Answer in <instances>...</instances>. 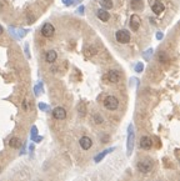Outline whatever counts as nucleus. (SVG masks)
Here are the masks:
<instances>
[{
  "mask_svg": "<svg viewBox=\"0 0 180 181\" xmlns=\"http://www.w3.org/2000/svg\"><path fill=\"white\" fill-rule=\"evenodd\" d=\"M115 38H116V41L120 43V44H128L130 41V33L125 29H121V30H118L116 34H115Z\"/></svg>",
  "mask_w": 180,
  "mask_h": 181,
  "instance_id": "obj_1",
  "label": "nucleus"
},
{
  "mask_svg": "<svg viewBox=\"0 0 180 181\" xmlns=\"http://www.w3.org/2000/svg\"><path fill=\"white\" fill-rule=\"evenodd\" d=\"M104 106L108 109V110H116L118 106H119V101L115 96L113 95H109L104 99Z\"/></svg>",
  "mask_w": 180,
  "mask_h": 181,
  "instance_id": "obj_2",
  "label": "nucleus"
},
{
  "mask_svg": "<svg viewBox=\"0 0 180 181\" xmlns=\"http://www.w3.org/2000/svg\"><path fill=\"white\" fill-rule=\"evenodd\" d=\"M54 33H55V29H54V26H53L50 23H46V24L43 25V28H41V34H43L45 38H51V36L54 35Z\"/></svg>",
  "mask_w": 180,
  "mask_h": 181,
  "instance_id": "obj_3",
  "label": "nucleus"
},
{
  "mask_svg": "<svg viewBox=\"0 0 180 181\" xmlns=\"http://www.w3.org/2000/svg\"><path fill=\"white\" fill-rule=\"evenodd\" d=\"M53 116H54V119H56V120H64V119L66 117V111H65L64 107L58 106V107H55V109L53 110Z\"/></svg>",
  "mask_w": 180,
  "mask_h": 181,
  "instance_id": "obj_4",
  "label": "nucleus"
},
{
  "mask_svg": "<svg viewBox=\"0 0 180 181\" xmlns=\"http://www.w3.org/2000/svg\"><path fill=\"white\" fill-rule=\"evenodd\" d=\"M153 166H154L153 161H150V160H144V161H141V163L138 164V169L141 173H149L153 169Z\"/></svg>",
  "mask_w": 180,
  "mask_h": 181,
  "instance_id": "obj_5",
  "label": "nucleus"
},
{
  "mask_svg": "<svg viewBox=\"0 0 180 181\" xmlns=\"http://www.w3.org/2000/svg\"><path fill=\"white\" fill-rule=\"evenodd\" d=\"M140 147L144 150H150L153 147V140L149 136H143L140 139Z\"/></svg>",
  "mask_w": 180,
  "mask_h": 181,
  "instance_id": "obj_6",
  "label": "nucleus"
},
{
  "mask_svg": "<svg viewBox=\"0 0 180 181\" xmlns=\"http://www.w3.org/2000/svg\"><path fill=\"white\" fill-rule=\"evenodd\" d=\"M129 25H130V28H131L133 30H138L139 26H140V18H139L138 15H135V14L131 15V16H130Z\"/></svg>",
  "mask_w": 180,
  "mask_h": 181,
  "instance_id": "obj_7",
  "label": "nucleus"
},
{
  "mask_svg": "<svg viewBox=\"0 0 180 181\" xmlns=\"http://www.w3.org/2000/svg\"><path fill=\"white\" fill-rule=\"evenodd\" d=\"M164 9H165V6H164V4L160 3V1H155V3L153 4V6H151L153 13L156 14V15H160V14L164 11Z\"/></svg>",
  "mask_w": 180,
  "mask_h": 181,
  "instance_id": "obj_8",
  "label": "nucleus"
},
{
  "mask_svg": "<svg viewBox=\"0 0 180 181\" xmlns=\"http://www.w3.org/2000/svg\"><path fill=\"white\" fill-rule=\"evenodd\" d=\"M80 146H82L83 150H89L90 147L93 146V141H91V139L88 137V136H83V137L80 139Z\"/></svg>",
  "mask_w": 180,
  "mask_h": 181,
  "instance_id": "obj_9",
  "label": "nucleus"
},
{
  "mask_svg": "<svg viewBox=\"0 0 180 181\" xmlns=\"http://www.w3.org/2000/svg\"><path fill=\"white\" fill-rule=\"evenodd\" d=\"M106 79H108L110 83H118L119 79H120V75H119V73H118L116 70H110V71L108 73V75H106Z\"/></svg>",
  "mask_w": 180,
  "mask_h": 181,
  "instance_id": "obj_10",
  "label": "nucleus"
},
{
  "mask_svg": "<svg viewBox=\"0 0 180 181\" xmlns=\"http://www.w3.org/2000/svg\"><path fill=\"white\" fill-rule=\"evenodd\" d=\"M56 58H58V54L54 51V50H49L48 53H46V55H45V60L48 61V63H54L55 60H56Z\"/></svg>",
  "mask_w": 180,
  "mask_h": 181,
  "instance_id": "obj_11",
  "label": "nucleus"
},
{
  "mask_svg": "<svg viewBox=\"0 0 180 181\" xmlns=\"http://www.w3.org/2000/svg\"><path fill=\"white\" fill-rule=\"evenodd\" d=\"M96 16H98L101 21H108L109 18H110V16H109V13H108L106 10H103V9L96 11Z\"/></svg>",
  "mask_w": 180,
  "mask_h": 181,
  "instance_id": "obj_12",
  "label": "nucleus"
},
{
  "mask_svg": "<svg viewBox=\"0 0 180 181\" xmlns=\"http://www.w3.org/2000/svg\"><path fill=\"white\" fill-rule=\"evenodd\" d=\"M130 5H131V9H134V10H141L144 6V3H143V0H131Z\"/></svg>",
  "mask_w": 180,
  "mask_h": 181,
  "instance_id": "obj_13",
  "label": "nucleus"
},
{
  "mask_svg": "<svg viewBox=\"0 0 180 181\" xmlns=\"http://www.w3.org/2000/svg\"><path fill=\"white\" fill-rule=\"evenodd\" d=\"M9 145H10V147H14V149L20 147V140L18 137H11L9 141Z\"/></svg>",
  "mask_w": 180,
  "mask_h": 181,
  "instance_id": "obj_14",
  "label": "nucleus"
},
{
  "mask_svg": "<svg viewBox=\"0 0 180 181\" xmlns=\"http://www.w3.org/2000/svg\"><path fill=\"white\" fill-rule=\"evenodd\" d=\"M100 5L104 9H111L113 8V1L111 0H100Z\"/></svg>",
  "mask_w": 180,
  "mask_h": 181,
  "instance_id": "obj_15",
  "label": "nucleus"
},
{
  "mask_svg": "<svg viewBox=\"0 0 180 181\" xmlns=\"http://www.w3.org/2000/svg\"><path fill=\"white\" fill-rule=\"evenodd\" d=\"M94 120H95V122H96V124L103 122V117H101V115H99V114H96V115L94 116Z\"/></svg>",
  "mask_w": 180,
  "mask_h": 181,
  "instance_id": "obj_16",
  "label": "nucleus"
},
{
  "mask_svg": "<svg viewBox=\"0 0 180 181\" xmlns=\"http://www.w3.org/2000/svg\"><path fill=\"white\" fill-rule=\"evenodd\" d=\"M143 70V65L141 64H139L138 66H136V71H141Z\"/></svg>",
  "mask_w": 180,
  "mask_h": 181,
  "instance_id": "obj_17",
  "label": "nucleus"
},
{
  "mask_svg": "<svg viewBox=\"0 0 180 181\" xmlns=\"http://www.w3.org/2000/svg\"><path fill=\"white\" fill-rule=\"evenodd\" d=\"M1 34H3V26L0 25V35H1Z\"/></svg>",
  "mask_w": 180,
  "mask_h": 181,
  "instance_id": "obj_18",
  "label": "nucleus"
},
{
  "mask_svg": "<svg viewBox=\"0 0 180 181\" xmlns=\"http://www.w3.org/2000/svg\"><path fill=\"white\" fill-rule=\"evenodd\" d=\"M0 170H1V169H0Z\"/></svg>",
  "mask_w": 180,
  "mask_h": 181,
  "instance_id": "obj_19",
  "label": "nucleus"
}]
</instances>
